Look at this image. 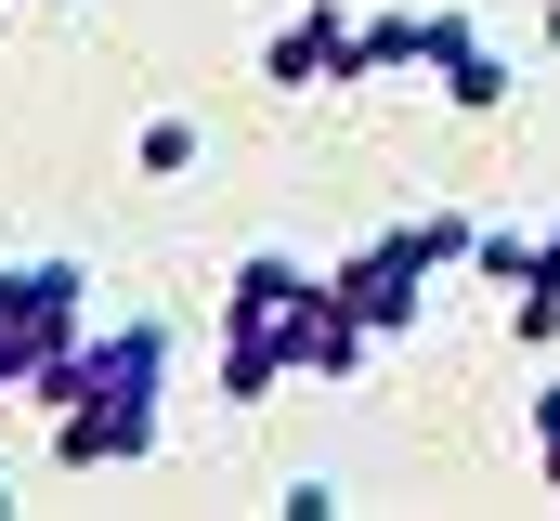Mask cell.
I'll list each match as a JSON object with an SVG mask.
<instances>
[{
    "label": "cell",
    "instance_id": "10",
    "mask_svg": "<svg viewBox=\"0 0 560 521\" xmlns=\"http://www.w3.org/2000/svg\"><path fill=\"white\" fill-rule=\"evenodd\" d=\"M143 170H156V183H183V170H196V118H143V143H131Z\"/></svg>",
    "mask_w": 560,
    "mask_h": 521
},
{
    "label": "cell",
    "instance_id": "9",
    "mask_svg": "<svg viewBox=\"0 0 560 521\" xmlns=\"http://www.w3.org/2000/svg\"><path fill=\"white\" fill-rule=\"evenodd\" d=\"M469 274H482V287L509 300V287L535 274V235H509V222H482V248H469Z\"/></svg>",
    "mask_w": 560,
    "mask_h": 521
},
{
    "label": "cell",
    "instance_id": "13",
    "mask_svg": "<svg viewBox=\"0 0 560 521\" xmlns=\"http://www.w3.org/2000/svg\"><path fill=\"white\" fill-rule=\"evenodd\" d=\"M548 53H560V0H548Z\"/></svg>",
    "mask_w": 560,
    "mask_h": 521
},
{
    "label": "cell",
    "instance_id": "5",
    "mask_svg": "<svg viewBox=\"0 0 560 521\" xmlns=\"http://www.w3.org/2000/svg\"><path fill=\"white\" fill-rule=\"evenodd\" d=\"M261 79L275 92H352V13L339 0H300L275 39H261Z\"/></svg>",
    "mask_w": 560,
    "mask_h": 521
},
{
    "label": "cell",
    "instance_id": "6",
    "mask_svg": "<svg viewBox=\"0 0 560 521\" xmlns=\"http://www.w3.org/2000/svg\"><path fill=\"white\" fill-rule=\"evenodd\" d=\"M430 79H443V105H456V118H509V53H495L469 13H443V39H430Z\"/></svg>",
    "mask_w": 560,
    "mask_h": 521
},
{
    "label": "cell",
    "instance_id": "8",
    "mask_svg": "<svg viewBox=\"0 0 560 521\" xmlns=\"http://www.w3.org/2000/svg\"><path fill=\"white\" fill-rule=\"evenodd\" d=\"M509 339H522V352L560 339V274H522V287H509Z\"/></svg>",
    "mask_w": 560,
    "mask_h": 521
},
{
    "label": "cell",
    "instance_id": "1",
    "mask_svg": "<svg viewBox=\"0 0 560 521\" xmlns=\"http://www.w3.org/2000/svg\"><path fill=\"white\" fill-rule=\"evenodd\" d=\"M170 366H183V339L131 313V326H92L52 379L26 391L39 417H52V456L92 483V470H143L156 443H170Z\"/></svg>",
    "mask_w": 560,
    "mask_h": 521
},
{
    "label": "cell",
    "instance_id": "7",
    "mask_svg": "<svg viewBox=\"0 0 560 521\" xmlns=\"http://www.w3.org/2000/svg\"><path fill=\"white\" fill-rule=\"evenodd\" d=\"M443 13H352V79H430Z\"/></svg>",
    "mask_w": 560,
    "mask_h": 521
},
{
    "label": "cell",
    "instance_id": "12",
    "mask_svg": "<svg viewBox=\"0 0 560 521\" xmlns=\"http://www.w3.org/2000/svg\"><path fill=\"white\" fill-rule=\"evenodd\" d=\"M535 274H560V222H548V235H535Z\"/></svg>",
    "mask_w": 560,
    "mask_h": 521
},
{
    "label": "cell",
    "instance_id": "2",
    "mask_svg": "<svg viewBox=\"0 0 560 521\" xmlns=\"http://www.w3.org/2000/svg\"><path fill=\"white\" fill-rule=\"evenodd\" d=\"M469 248H482L469 209H418V222H392V235H365V248L339 260V300H352L378 339H405V326L430 313V274H456Z\"/></svg>",
    "mask_w": 560,
    "mask_h": 521
},
{
    "label": "cell",
    "instance_id": "11",
    "mask_svg": "<svg viewBox=\"0 0 560 521\" xmlns=\"http://www.w3.org/2000/svg\"><path fill=\"white\" fill-rule=\"evenodd\" d=\"M535 470H548V496H560V379L535 391Z\"/></svg>",
    "mask_w": 560,
    "mask_h": 521
},
{
    "label": "cell",
    "instance_id": "4",
    "mask_svg": "<svg viewBox=\"0 0 560 521\" xmlns=\"http://www.w3.org/2000/svg\"><path fill=\"white\" fill-rule=\"evenodd\" d=\"M326 300V274L313 260H287V248H248L235 260V287H222V339H275L287 366H300V313Z\"/></svg>",
    "mask_w": 560,
    "mask_h": 521
},
{
    "label": "cell",
    "instance_id": "3",
    "mask_svg": "<svg viewBox=\"0 0 560 521\" xmlns=\"http://www.w3.org/2000/svg\"><path fill=\"white\" fill-rule=\"evenodd\" d=\"M92 339V274L79 260H0V391H39Z\"/></svg>",
    "mask_w": 560,
    "mask_h": 521
}]
</instances>
